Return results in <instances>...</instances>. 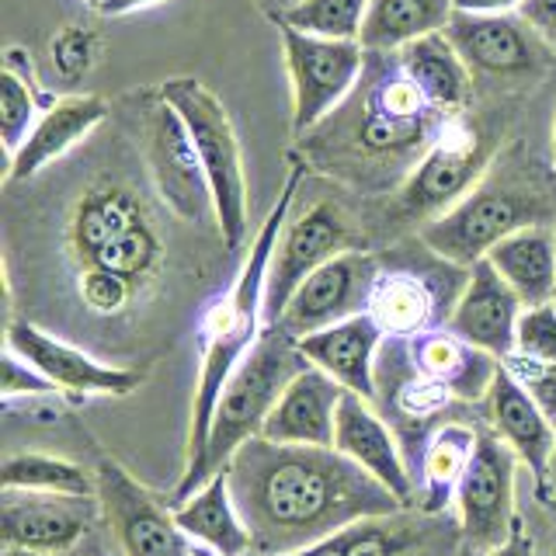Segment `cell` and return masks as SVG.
I'll return each instance as SVG.
<instances>
[{
    "label": "cell",
    "mask_w": 556,
    "mask_h": 556,
    "mask_svg": "<svg viewBox=\"0 0 556 556\" xmlns=\"http://www.w3.org/2000/svg\"><path fill=\"white\" fill-rule=\"evenodd\" d=\"M174 515H178V526L185 529L191 543L216 549L219 556H251L254 553L251 529L237 511L226 469H219L216 477H208L188 501L174 504Z\"/></svg>",
    "instance_id": "26"
},
{
    "label": "cell",
    "mask_w": 556,
    "mask_h": 556,
    "mask_svg": "<svg viewBox=\"0 0 556 556\" xmlns=\"http://www.w3.org/2000/svg\"><path fill=\"white\" fill-rule=\"evenodd\" d=\"M529 0H452L459 14H521Z\"/></svg>",
    "instance_id": "38"
},
{
    "label": "cell",
    "mask_w": 556,
    "mask_h": 556,
    "mask_svg": "<svg viewBox=\"0 0 556 556\" xmlns=\"http://www.w3.org/2000/svg\"><path fill=\"white\" fill-rule=\"evenodd\" d=\"M0 393H4L8 400L25 393V396H35V393H56V387L35 369V365H28L17 352H4V376H0Z\"/></svg>",
    "instance_id": "36"
},
{
    "label": "cell",
    "mask_w": 556,
    "mask_h": 556,
    "mask_svg": "<svg viewBox=\"0 0 556 556\" xmlns=\"http://www.w3.org/2000/svg\"><path fill=\"white\" fill-rule=\"evenodd\" d=\"M404 344V355L417 372H425L428 379L442 382V387L463 400V404H473L483 400V393L491 390V379L497 372L501 358L480 352L477 344L463 341L456 330H425L417 338H396Z\"/></svg>",
    "instance_id": "24"
},
{
    "label": "cell",
    "mask_w": 556,
    "mask_h": 556,
    "mask_svg": "<svg viewBox=\"0 0 556 556\" xmlns=\"http://www.w3.org/2000/svg\"><path fill=\"white\" fill-rule=\"evenodd\" d=\"M553 150H556V122H553Z\"/></svg>",
    "instance_id": "45"
},
{
    "label": "cell",
    "mask_w": 556,
    "mask_h": 556,
    "mask_svg": "<svg viewBox=\"0 0 556 556\" xmlns=\"http://www.w3.org/2000/svg\"><path fill=\"white\" fill-rule=\"evenodd\" d=\"M52 74L63 87H77L98 63V31L87 25H66L49 42Z\"/></svg>",
    "instance_id": "33"
},
{
    "label": "cell",
    "mask_w": 556,
    "mask_h": 556,
    "mask_svg": "<svg viewBox=\"0 0 556 556\" xmlns=\"http://www.w3.org/2000/svg\"><path fill=\"white\" fill-rule=\"evenodd\" d=\"M289 4H295V0H289Z\"/></svg>",
    "instance_id": "46"
},
{
    "label": "cell",
    "mask_w": 556,
    "mask_h": 556,
    "mask_svg": "<svg viewBox=\"0 0 556 556\" xmlns=\"http://www.w3.org/2000/svg\"><path fill=\"white\" fill-rule=\"evenodd\" d=\"M521 309L526 303L483 257L473 268H466V282L448 309V330H456L463 341L504 362L515 355V327Z\"/></svg>",
    "instance_id": "19"
},
{
    "label": "cell",
    "mask_w": 556,
    "mask_h": 556,
    "mask_svg": "<svg viewBox=\"0 0 556 556\" xmlns=\"http://www.w3.org/2000/svg\"><path fill=\"white\" fill-rule=\"evenodd\" d=\"M303 369H309V362L300 352V341L286 334L282 327H265V334L243 355V362L237 365L230 382L219 393L195 491L208 477L226 469V463L237 456V448L243 442L257 439L271 407L278 404V396L286 393V387Z\"/></svg>",
    "instance_id": "6"
},
{
    "label": "cell",
    "mask_w": 556,
    "mask_h": 556,
    "mask_svg": "<svg viewBox=\"0 0 556 556\" xmlns=\"http://www.w3.org/2000/svg\"><path fill=\"white\" fill-rule=\"evenodd\" d=\"M452 0H369L362 46L369 52H393L428 35H442L452 22Z\"/></svg>",
    "instance_id": "28"
},
{
    "label": "cell",
    "mask_w": 556,
    "mask_h": 556,
    "mask_svg": "<svg viewBox=\"0 0 556 556\" xmlns=\"http://www.w3.org/2000/svg\"><path fill=\"white\" fill-rule=\"evenodd\" d=\"M480 414L497 439L529 466L539 497H549L546 491H549V463L556 448V425L529 396V390L511 376L504 362L497 365L491 390L480 400Z\"/></svg>",
    "instance_id": "17"
},
{
    "label": "cell",
    "mask_w": 556,
    "mask_h": 556,
    "mask_svg": "<svg viewBox=\"0 0 556 556\" xmlns=\"http://www.w3.org/2000/svg\"><path fill=\"white\" fill-rule=\"evenodd\" d=\"M486 556H535V546H532V539L521 532V529H515L511 532V539L504 546H497V549H491Z\"/></svg>",
    "instance_id": "39"
},
{
    "label": "cell",
    "mask_w": 556,
    "mask_h": 556,
    "mask_svg": "<svg viewBox=\"0 0 556 556\" xmlns=\"http://www.w3.org/2000/svg\"><path fill=\"white\" fill-rule=\"evenodd\" d=\"M469 101L473 74L445 35L369 52L348 101L300 139L303 156L358 191H396Z\"/></svg>",
    "instance_id": "1"
},
{
    "label": "cell",
    "mask_w": 556,
    "mask_h": 556,
    "mask_svg": "<svg viewBox=\"0 0 556 556\" xmlns=\"http://www.w3.org/2000/svg\"><path fill=\"white\" fill-rule=\"evenodd\" d=\"M504 365L511 369V376L529 390V396L535 400L543 414L556 425V362H535V358H521V355H508Z\"/></svg>",
    "instance_id": "35"
},
{
    "label": "cell",
    "mask_w": 556,
    "mask_h": 556,
    "mask_svg": "<svg viewBox=\"0 0 556 556\" xmlns=\"http://www.w3.org/2000/svg\"><path fill=\"white\" fill-rule=\"evenodd\" d=\"M448 46L473 77H526L539 63V35L511 14H452Z\"/></svg>",
    "instance_id": "18"
},
{
    "label": "cell",
    "mask_w": 556,
    "mask_h": 556,
    "mask_svg": "<svg viewBox=\"0 0 556 556\" xmlns=\"http://www.w3.org/2000/svg\"><path fill=\"white\" fill-rule=\"evenodd\" d=\"M369 317L382 327L387 338H417L425 330L439 327L442 317V292L434 278L417 268H382L372 295Z\"/></svg>",
    "instance_id": "25"
},
{
    "label": "cell",
    "mask_w": 556,
    "mask_h": 556,
    "mask_svg": "<svg viewBox=\"0 0 556 556\" xmlns=\"http://www.w3.org/2000/svg\"><path fill=\"white\" fill-rule=\"evenodd\" d=\"M0 491L98 497V477L94 469L52 452H11L0 466Z\"/></svg>",
    "instance_id": "30"
},
{
    "label": "cell",
    "mask_w": 556,
    "mask_h": 556,
    "mask_svg": "<svg viewBox=\"0 0 556 556\" xmlns=\"http://www.w3.org/2000/svg\"><path fill=\"white\" fill-rule=\"evenodd\" d=\"M156 4H164V0H104L98 11L109 14V17H122V14L147 11V8H156Z\"/></svg>",
    "instance_id": "40"
},
{
    "label": "cell",
    "mask_w": 556,
    "mask_h": 556,
    "mask_svg": "<svg viewBox=\"0 0 556 556\" xmlns=\"http://www.w3.org/2000/svg\"><path fill=\"white\" fill-rule=\"evenodd\" d=\"M191 556H219V553H216V549H208V546H199V543H195V546H191Z\"/></svg>",
    "instance_id": "42"
},
{
    "label": "cell",
    "mask_w": 556,
    "mask_h": 556,
    "mask_svg": "<svg viewBox=\"0 0 556 556\" xmlns=\"http://www.w3.org/2000/svg\"><path fill=\"white\" fill-rule=\"evenodd\" d=\"M556 219V188L526 156H504L483 181L439 219L425 223L417 240L456 268H473L504 237Z\"/></svg>",
    "instance_id": "5"
},
{
    "label": "cell",
    "mask_w": 556,
    "mask_h": 556,
    "mask_svg": "<svg viewBox=\"0 0 556 556\" xmlns=\"http://www.w3.org/2000/svg\"><path fill=\"white\" fill-rule=\"evenodd\" d=\"M459 556H486V553H480V549H473V546H466V549H463Z\"/></svg>",
    "instance_id": "43"
},
{
    "label": "cell",
    "mask_w": 556,
    "mask_h": 556,
    "mask_svg": "<svg viewBox=\"0 0 556 556\" xmlns=\"http://www.w3.org/2000/svg\"><path fill=\"white\" fill-rule=\"evenodd\" d=\"M226 480L261 556L303 549L362 518L404 508L338 448L282 445L261 434L226 463Z\"/></svg>",
    "instance_id": "2"
},
{
    "label": "cell",
    "mask_w": 556,
    "mask_h": 556,
    "mask_svg": "<svg viewBox=\"0 0 556 556\" xmlns=\"http://www.w3.org/2000/svg\"><path fill=\"white\" fill-rule=\"evenodd\" d=\"M306 174V161L289 167V178L278 191V202L271 205L268 219L261 223L257 237L251 240V251L243 257L240 275L233 278V286L226 289L219 300L208 306L202 317V365H199V382H195V400H191V425H188V445H185V473L178 480V491L170 497L174 504L188 501L195 494L199 469L208 448V428H213V414L219 404L223 387L230 382L233 369L243 362V355L257 344V338L265 334V289H268V268L282 237L295 191Z\"/></svg>",
    "instance_id": "4"
},
{
    "label": "cell",
    "mask_w": 556,
    "mask_h": 556,
    "mask_svg": "<svg viewBox=\"0 0 556 556\" xmlns=\"http://www.w3.org/2000/svg\"><path fill=\"white\" fill-rule=\"evenodd\" d=\"M369 0H295L282 11L278 25L320 35V39H362Z\"/></svg>",
    "instance_id": "31"
},
{
    "label": "cell",
    "mask_w": 556,
    "mask_h": 556,
    "mask_svg": "<svg viewBox=\"0 0 556 556\" xmlns=\"http://www.w3.org/2000/svg\"><path fill=\"white\" fill-rule=\"evenodd\" d=\"M84 4H91V8H101V4H104V0H84Z\"/></svg>",
    "instance_id": "44"
},
{
    "label": "cell",
    "mask_w": 556,
    "mask_h": 556,
    "mask_svg": "<svg viewBox=\"0 0 556 556\" xmlns=\"http://www.w3.org/2000/svg\"><path fill=\"white\" fill-rule=\"evenodd\" d=\"M143 153H147L150 178L156 185V195L174 213L188 223H199L205 213H213V191H208V178L195 147H191V136L181 115L161 94H156V104L147 115Z\"/></svg>",
    "instance_id": "15"
},
{
    "label": "cell",
    "mask_w": 556,
    "mask_h": 556,
    "mask_svg": "<svg viewBox=\"0 0 556 556\" xmlns=\"http://www.w3.org/2000/svg\"><path fill=\"white\" fill-rule=\"evenodd\" d=\"M515 355L556 362V300L521 309L515 327Z\"/></svg>",
    "instance_id": "34"
},
{
    "label": "cell",
    "mask_w": 556,
    "mask_h": 556,
    "mask_svg": "<svg viewBox=\"0 0 556 556\" xmlns=\"http://www.w3.org/2000/svg\"><path fill=\"white\" fill-rule=\"evenodd\" d=\"M98 515V497L0 491V539L17 556H63L77 549Z\"/></svg>",
    "instance_id": "13"
},
{
    "label": "cell",
    "mask_w": 556,
    "mask_h": 556,
    "mask_svg": "<svg viewBox=\"0 0 556 556\" xmlns=\"http://www.w3.org/2000/svg\"><path fill=\"white\" fill-rule=\"evenodd\" d=\"M341 396H344L341 382L320 372L317 365H309V369L295 376L286 387V393L278 396L265 428H261V439H271L282 445L334 448Z\"/></svg>",
    "instance_id": "21"
},
{
    "label": "cell",
    "mask_w": 556,
    "mask_h": 556,
    "mask_svg": "<svg viewBox=\"0 0 556 556\" xmlns=\"http://www.w3.org/2000/svg\"><path fill=\"white\" fill-rule=\"evenodd\" d=\"M480 442V431L448 421L431 434L425 445V459H421V494H417V508L428 515H442L448 511V504L456 501L459 483L466 477L469 463H473V452Z\"/></svg>",
    "instance_id": "29"
},
{
    "label": "cell",
    "mask_w": 556,
    "mask_h": 556,
    "mask_svg": "<svg viewBox=\"0 0 556 556\" xmlns=\"http://www.w3.org/2000/svg\"><path fill=\"white\" fill-rule=\"evenodd\" d=\"M382 271V261L369 251H344L320 265L306 282L292 292L275 327H282L295 341L313 330L334 327L369 309L372 286Z\"/></svg>",
    "instance_id": "14"
},
{
    "label": "cell",
    "mask_w": 556,
    "mask_h": 556,
    "mask_svg": "<svg viewBox=\"0 0 556 556\" xmlns=\"http://www.w3.org/2000/svg\"><path fill=\"white\" fill-rule=\"evenodd\" d=\"M521 22H526L539 35V42L556 56V0H529V4L521 8Z\"/></svg>",
    "instance_id": "37"
},
{
    "label": "cell",
    "mask_w": 556,
    "mask_h": 556,
    "mask_svg": "<svg viewBox=\"0 0 556 556\" xmlns=\"http://www.w3.org/2000/svg\"><path fill=\"white\" fill-rule=\"evenodd\" d=\"M382 327L358 313L352 320H341L334 327L313 330V334L300 338V352L306 355L309 365H317L348 393H358L365 400H379V382H376V355L382 344Z\"/></svg>",
    "instance_id": "22"
},
{
    "label": "cell",
    "mask_w": 556,
    "mask_h": 556,
    "mask_svg": "<svg viewBox=\"0 0 556 556\" xmlns=\"http://www.w3.org/2000/svg\"><path fill=\"white\" fill-rule=\"evenodd\" d=\"M156 94L181 115L208 178V191H213V219L219 237L230 251H240V243L248 240V170H243L240 139L230 115L195 77H170L156 87Z\"/></svg>",
    "instance_id": "7"
},
{
    "label": "cell",
    "mask_w": 556,
    "mask_h": 556,
    "mask_svg": "<svg viewBox=\"0 0 556 556\" xmlns=\"http://www.w3.org/2000/svg\"><path fill=\"white\" fill-rule=\"evenodd\" d=\"M39 118V91H35L28 70H17L14 52L8 49L4 74H0V139H4L8 156L17 153Z\"/></svg>",
    "instance_id": "32"
},
{
    "label": "cell",
    "mask_w": 556,
    "mask_h": 556,
    "mask_svg": "<svg viewBox=\"0 0 556 556\" xmlns=\"http://www.w3.org/2000/svg\"><path fill=\"white\" fill-rule=\"evenodd\" d=\"M358 226L352 216L334 202H317L306 213L286 223L282 237L268 268V289H265V327H275L282 309L289 306L292 292L300 289L306 278L327 265L330 257L358 248Z\"/></svg>",
    "instance_id": "11"
},
{
    "label": "cell",
    "mask_w": 556,
    "mask_h": 556,
    "mask_svg": "<svg viewBox=\"0 0 556 556\" xmlns=\"http://www.w3.org/2000/svg\"><path fill=\"white\" fill-rule=\"evenodd\" d=\"M334 448L344 459H352L362 466L372 480H379L387 491L404 504V508H417V486L414 477L400 456L396 434L390 425L376 414L372 400H365L358 393L341 396L338 407V434H334Z\"/></svg>",
    "instance_id": "20"
},
{
    "label": "cell",
    "mask_w": 556,
    "mask_h": 556,
    "mask_svg": "<svg viewBox=\"0 0 556 556\" xmlns=\"http://www.w3.org/2000/svg\"><path fill=\"white\" fill-rule=\"evenodd\" d=\"M101 515L109 521L118 556H191V539L178 526L174 508L139 483L112 456L94 463Z\"/></svg>",
    "instance_id": "10"
},
{
    "label": "cell",
    "mask_w": 556,
    "mask_h": 556,
    "mask_svg": "<svg viewBox=\"0 0 556 556\" xmlns=\"http://www.w3.org/2000/svg\"><path fill=\"white\" fill-rule=\"evenodd\" d=\"M494 271L515 289L526 306L556 300V230L553 226H526L511 237H504L486 254Z\"/></svg>",
    "instance_id": "27"
},
{
    "label": "cell",
    "mask_w": 556,
    "mask_h": 556,
    "mask_svg": "<svg viewBox=\"0 0 556 556\" xmlns=\"http://www.w3.org/2000/svg\"><path fill=\"white\" fill-rule=\"evenodd\" d=\"M494 136L483 122H473L459 115L442 132L425 161L414 167V174L396 188V216L417 223L421 230L425 223L439 219L452 205L463 202L473 191L483 174L494 164Z\"/></svg>",
    "instance_id": "8"
},
{
    "label": "cell",
    "mask_w": 556,
    "mask_h": 556,
    "mask_svg": "<svg viewBox=\"0 0 556 556\" xmlns=\"http://www.w3.org/2000/svg\"><path fill=\"white\" fill-rule=\"evenodd\" d=\"M8 348L35 365L56 390L84 393V396H129L143 387V372L104 365L84 348L70 344L49 330L35 327L28 320L8 324Z\"/></svg>",
    "instance_id": "16"
},
{
    "label": "cell",
    "mask_w": 556,
    "mask_h": 556,
    "mask_svg": "<svg viewBox=\"0 0 556 556\" xmlns=\"http://www.w3.org/2000/svg\"><path fill=\"white\" fill-rule=\"evenodd\" d=\"M518 456L504 445L494 431H480V442L473 452L466 477L456 494V511L463 539L480 553H491L504 546L518 529L515 518V473Z\"/></svg>",
    "instance_id": "12"
},
{
    "label": "cell",
    "mask_w": 556,
    "mask_h": 556,
    "mask_svg": "<svg viewBox=\"0 0 556 556\" xmlns=\"http://www.w3.org/2000/svg\"><path fill=\"white\" fill-rule=\"evenodd\" d=\"M549 491H553V501H556V448H553V463H549Z\"/></svg>",
    "instance_id": "41"
},
{
    "label": "cell",
    "mask_w": 556,
    "mask_h": 556,
    "mask_svg": "<svg viewBox=\"0 0 556 556\" xmlns=\"http://www.w3.org/2000/svg\"><path fill=\"white\" fill-rule=\"evenodd\" d=\"M104 118H109V104L98 94H66L52 101L17 153L8 156V181H28L49 164H56L60 156L80 147Z\"/></svg>",
    "instance_id": "23"
},
{
    "label": "cell",
    "mask_w": 556,
    "mask_h": 556,
    "mask_svg": "<svg viewBox=\"0 0 556 556\" xmlns=\"http://www.w3.org/2000/svg\"><path fill=\"white\" fill-rule=\"evenodd\" d=\"M74 282L91 317H122L164 265V233L143 191L126 181H91L66 219Z\"/></svg>",
    "instance_id": "3"
},
{
    "label": "cell",
    "mask_w": 556,
    "mask_h": 556,
    "mask_svg": "<svg viewBox=\"0 0 556 556\" xmlns=\"http://www.w3.org/2000/svg\"><path fill=\"white\" fill-rule=\"evenodd\" d=\"M278 31L292 80V132L303 139L355 91L369 52L358 39H320L289 25H278Z\"/></svg>",
    "instance_id": "9"
}]
</instances>
